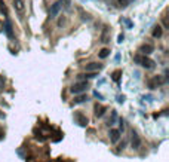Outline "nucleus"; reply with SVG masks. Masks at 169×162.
Returning <instances> with one entry per match:
<instances>
[{"instance_id":"nucleus-1","label":"nucleus","mask_w":169,"mask_h":162,"mask_svg":"<svg viewBox=\"0 0 169 162\" xmlns=\"http://www.w3.org/2000/svg\"><path fill=\"white\" fill-rule=\"evenodd\" d=\"M133 61H135L137 64L142 65L144 69H153L154 67V61L151 58L145 57V55H142V54H137L135 57H133Z\"/></svg>"},{"instance_id":"nucleus-2","label":"nucleus","mask_w":169,"mask_h":162,"mask_svg":"<svg viewBox=\"0 0 169 162\" xmlns=\"http://www.w3.org/2000/svg\"><path fill=\"white\" fill-rule=\"evenodd\" d=\"M86 89H88V82H86V80L77 82V83H74L73 86L70 88V91L73 92V94H82V92H85Z\"/></svg>"},{"instance_id":"nucleus-3","label":"nucleus","mask_w":169,"mask_h":162,"mask_svg":"<svg viewBox=\"0 0 169 162\" xmlns=\"http://www.w3.org/2000/svg\"><path fill=\"white\" fill-rule=\"evenodd\" d=\"M3 31L6 33V36L9 39H13V28H12V22L9 18L5 20V24H3Z\"/></svg>"},{"instance_id":"nucleus-4","label":"nucleus","mask_w":169,"mask_h":162,"mask_svg":"<svg viewBox=\"0 0 169 162\" xmlns=\"http://www.w3.org/2000/svg\"><path fill=\"white\" fill-rule=\"evenodd\" d=\"M131 146H132V149H139V146H141V138H139V135H138V132L137 131H132V137H131Z\"/></svg>"},{"instance_id":"nucleus-5","label":"nucleus","mask_w":169,"mask_h":162,"mask_svg":"<svg viewBox=\"0 0 169 162\" xmlns=\"http://www.w3.org/2000/svg\"><path fill=\"white\" fill-rule=\"evenodd\" d=\"M74 121L80 125V126H88V117L83 115V113H80V112H76L74 113Z\"/></svg>"},{"instance_id":"nucleus-6","label":"nucleus","mask_w":169,"mask_h":162,"mask_svg":"<svg viewBox=\"0 0 169 162\" xmlns=\"http://www.w3.org/2000/svg\"><path fill=\"white\" fill-rule=\"evenodd\" d=\"M59 11H61V2L52 3L50 9H49V16H50V18H57V15L59 14Z\"/></svg>"},{"instance_id":"nucleus-7","label":"nucleus","mask_w":169,"mask_h":162,"mask_svg":"<svg viewBox=\"0 0 169 162\" xmlns=\"http://www.w3.org/2000/svg\"><path fill=\"white\" fill-rule=\"evenodd\" d=\"M162 83H163L162 78H160V76H154L153 79L148 80V88H150V89H154V88H157L159 85H162Z\"/></svg>"},{"instance_id":"nucleus-8","label":"nucleus","mask_w":169,"mask_h":162,"mask_svg":"<svg viewBox=\"0 0 169 162\" xmlns=\"http://www.w3.org/2000/svg\"><path fill=\"white\" fill-rule=\"evenodd\" d=\"M153 51H154V48H153V45H150V43H145V45L139 46V52L142 55H148V54L153 52Z\"/></svg>"},{"instance_id":"nucleus-9","label":"nucleus","mask_w":169,"mask_h":162,"mask_svg":"<svg viewBox=\"0 0 169 162\" xmlns=\"http://www.w3.org/2000/svg\"><path fill=\"white\" fill-rule=\"evenodd\" d=\"M86 72H100L102 69V64H98V63H89L86 67Z\"/></svg>"},{"instance_id":"nucleus-10","label":"nucleus","mask_w":169,"mask_h":162,"mask_svg":"<svg viewBox=\"0 0 169 162\" xmlns=\"http://www.w3.org/2000/svg\"><path fill=\"white\" fill-rule=\"evenodd\" d=\"M94 110H95V116H96V117H101V116H104V113H105V107H104L102 104H95Z\"/></svg>"},{"instance_id":"nucleus-11","label":"nucleus","mask_w":169,"mask_h":162,"mask_svg":"<svg viewBox=\"0 0 169 162\" xmlns=\"http://www.w3.org/2000/svg\"><path fill=\"white\" fill-rule=\"evenodd\" d=\"M119 138H120V131L119 130H111L110 131V140H111V143H117Z\"/></svg>"},{"instance_id":"nucleus-12","label":"nucleus","mask_w":169,"mask_h":162,"mask_svg":"<svg viewBox=\"0 0 169 162\" xmlns=\"http://www.w3.org/2000/svg\"><path fill=\"white\" fill-rule=\"evenodd\" d=\"M13 5H15V9L20 12V14L24 12V2H22V0H15Z\"/></svg>"},{"instance_id":"nucleus-13","label":"nucleus","mask_w":169,"mask_h":162,"mask_svg":"<svg viewBox=\"0 0 169 162\" xmlns=\"http://www.w3.org/2000/svg\"><path fill=\"white\" fill-rule=\"evenodd\" d=\"M162 27L160 25H156V27L153 28V37H156V39H159V37H162Z\"/></svg>"},{"instance_id":"nucleus-14","label":"nucleus","mask_w":169,"mask_h":162,"mask_svg":"<svg viewBox=\"0 0 169 162\" xmlns=\"http://www.w3.org/2000/svg\"><path fill=\"white\" fill-rule=\"evenodd\" d=\"M110 40V33H108V28H104V33H102V36H101V42H104V43H107V42Z\"/></svg>"},{"instance_id":"nucleus-15","label":"nucleus","mask_w":169,"mask_h":162,"mask_svg":"<svg viewBox=\"0 0 169 162\" xmlns=\"http://www.w3.org/2000/svg\"><path fill=\"white\" fill-rule=\"evenodd\" d=\"M85 101H88V97L86 95H79L73 100V103L74 104H80V103H85Z\"/></svg>"},{"instance_id":"nucleus-16","label":"nucleus","mask_w":169,"mask_h":162,"mask_svg":"<svg viewBox=\"0 0 169 162\" xmlns=\"http://www.w3.org/2000/svg\"><path fill=\"white\" fill-rule=\"evenodd\" d=\"M120 76H122V70H116V72H113V74H111V79H113L114 82H119V80H120Z\"/></svg>"},{"instance_id":"nucleus-17","label":"nucleus","mask_w":169,"mask_h":162,"mask_svg":"<svg viewBox=\"0 0 169 162\" xmlns=\"http://www.w3.org/2000/svg\"><path fill=\"white\" fill-rule=\"evenodd\" d=\"M110 55V49H107V48H102L100 51V58H107Z\"/></svg>"},{"instance_id":"nucleus-18","label":"nucleus","mask_w":169,"mask_h":162,"mask_svg":"<svg viewBox=\"0 0 169 162\" xmlns=\"http://www.w3.org/2000/svg\"><path fill=\"white\" fill-rule=\"evenodd\" d=\"M0 11H2V14L5 15V16H7L9 15V11H7V7H6V5L2 2V3H0Z\"/></svg>"},{"instance_id":"nucleus-19","label":"nucleus","mask_w":169,"mask_h":162,"mask_svg":"<svg viewBox=\"0 0 169 162\" xmlns=\"http://www.w3.org/2000/svg\"><path fill=\"white\" fill-rule=\"evenodd\" d=\"M59 2H61L62 5H64V7H65L67 11L71 9V0H59Z\"/></svg>"},{"instance_id":"nucleus-20","label":"nucleus","mask_w":169,"mask_h":162,"mask_svg":"<svg viewBox=\"0 0 169 162\" xmlns=\"http://www.w3.org/2000/svg\"><path fill=\"white\" fill-rule=\"evenodd\" d=\"M132 3V0H119V6L120 7H126Z\"/></svg>"},{"instance_id":"nucleus-21","label":"nucleus","mask_w":169,"mask_h":162,"mask_svg":"<svg viewBox=\"0 0 169 162\" xmlns=\"http://www.w3.org/2000/svg\"><path fill=\"white\" fill-rule=\"evenodd\" d=\"M116 117H117V113H116L114 110H113V112H111V119H108V122H107V125H113V124H114V121H116Z\"/></svg>"},{"instance_id":"nucleus-22","label":"nucleus","mask_w":169,"mask_h":162,"mask_svg":"<svg viewBox=\"0 0 169 162\" xmlns=\"http://www.w3.org/2000/svg\"><path fill=\"white\" fill-rule=\"evenodd\" d=\"M80 12H82V11H80ZM82 20H83V21H89V20H91V15H89V14H83V12H82Z\"/></svg>"},{"instance_id":"nucleus-23","label":"nucleus","mask_w":169,"mask_h":162,"mask_svg":"<svg viewBox=\"0 0 169 162\" xmlns=\"http://www.w3.org/2000/svg\"><path fill=\"white\" fill-rule=\"evenodd\" d=\"M5 86V78H3V76H0V89H2Z\"/></svg>"},{"instance_id":"nucleus-24","label":"nucleus","mask_w":169,"mask_h":162,"mask_svg":"<svg viewBox=\"0 0 169 162\" xmlns=\"http://www.w3.org/2000/svg\"><path fill=\"white\" fill-rule=\"evenodd\" d=\"M94 95H95L96 98H100V100H102V98H104V97H102V95H101V94L98 92V91H95V92H94Z\"/></svg>"},{"instance_id":"nucleus-25","label":"nucleus","mask_w":169,"mask_h":162,"mask_svg":"<svg viewBox=\"0 0 169 162\" xmlns=\"http://www.w3.org/2000/svg\"><path fill=\"white\" fill-rule=\"evenodd\" d=\"M117 101H119L120 104H122V103H125V95H119V97H117Z\"/></svg>"},{"instance_id":"nucleus-26","label":"nucleus","mask_w":169,"mask_h":162,"mask_svg":"<svg viewBox=\"0 0 169 162\" xmlns=\"http://www.w3.org/2000/svg\"><path fill=\"white\" fill-rule=\"evenodd\" d=\"M163 25L168 28V20H166V16H163Z\"/></svg>"},{"instance_id":"nucleus-27","label":"nucleus","mask_w":169,"mask_h":162,"mask_svg":"<svg viewBox=\"0 0 169 162\" xmlns=\"http://www.w3.org/2000/svg\"><path fill=\"white\" fill-rule=\"evenodd\" d=\"M123 39H125V36H123V34H120V36H119V40H117V42H119V43H122V42H123Z\"/></svg>"},{"instance_id":"nucleus-28","label":"nucleus","mask_w":169,"mask_h":162,"mask_svg":"<svg viewBox=\"0 0 169 162\" xmlns=\"http://www.w3.org/2000/svg\"><path fill=\"white\" fill-rule=\"evenodd\" d=\"M3 138H5V132L0 130V140H3Z\"/></svg>"},{"instance_id":"nucleus-29","label":"nucleus","mask_w":169,"mask_h":162,"mask_svg":"<svg viewBox=\"0 0 169 162\" xmlns=\"http://www.w3.org/2000/svg\"><path fill=\"white\" fill-rule=\"evenodd\" d=\"M125 22H126V25H128V27H132V22H131L129 20H125Z\"/></svg>"},{"instance_id":"nucleus-30","label":"nucleus","mask_w":169,"mask_h":162,"mask_svg":"<svg viewBox=\"0 0 169 162\" xmlns=\"http://www.w3.org/2000/svg\"><path fill=\"white\" fill-rule=\"evenodd\" d=\"M114 59H116V61H117V63H119V61H120V55L117 54V55H116V58H114Z\"/></svg>"},{"instance_id":"nucleus-31","label":"nucleus","mask_w":169,"mask_h":162,"mask_svg":"<svg viewBox=\"0 0 169 162\" xmlns=\"http://www.w3.org/2000/svg\"><path fill=\"white\" fill-rule=\"evenodd\" d=\"M0 116H2V113H0Z\"/></svg>"}]
</instances>
